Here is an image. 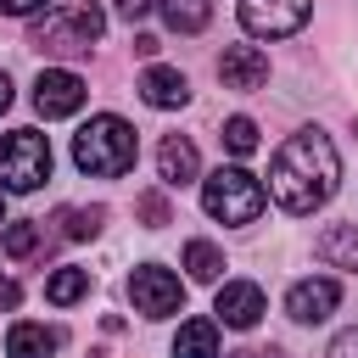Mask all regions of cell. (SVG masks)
Wrapping results in <instances>:
<instances>
[{
    "label": "cell",
    "mask_w": 358,
    "mask_h": 358,
    "mask_svg": "<svg viewBox=\"0 0 358 358\" xmlns=\"http://www.w3.org/2000/svg\"><path fill=\"white\" fill-rule=\"evenodd\" d=\"M336 185H341V157L324 129H296L268 162V196L296 218L324 207L336 196Z\"/></svg>",
    "instance_id": "obj_1"
},
{
    "label": "cell",
    "mask_w": 358,
    "mask_h": 358,
    "mask_svg": "<svg viewBox=\"0 0 358 358\" xmlns=\"http://www.w3.org/2000/svg\"><path fill=\"white\" fill-rule=\"evenodd\" d=\"M134 157H140V140H134V129H129L123 117H112V112L90 117V123L73 134V162H78V173H90V179H123V173L134 168Z\"/></svg>",
    "instance_id": "obj_2"
},
{
    "label": "cell",
    "mask_w": 358,
    "mask_h": 358,
    "mask_svg": "<svg viewBox=\"0 0 358 358\" xmlns=\"http://www.w3.org/2000/svg\"><path fill=\"white\" fill-rule=\"evenodd\" d=\"M106 28V11L101 6H56L45 11V22H34L28 45L45 50V56H84Z\"/></svg>",
    "instance_id": "obj_3"
},
{
    "label": "cell",
    "mask_w": 358,
    "mask_h": 358,
    "mask_svg": "<svg viewBox=\"0 0 358 358\" xmlns=\"http://www.w3.org/2000/svg\"><path fill=\"white\" fill-rule=\"evenodd\" d=\"M263 201H268V190H263V179L246 173V168H218V173L201 179V207H207V218H218V224H252V218L263 213Z\"/></svg>",
    "instance_id": "obj_4"
},
{
    "label": "cell",
    "mask_w": 358,
    "mask_h": 358,
    "mask_svg": "<svg viewBox=\"0 0 358 358\" xmlns=\"http://www.w3.org/2000/svg\"><path fill=\"white\" fill-rule=\"evenodd\" d=\"M50 179V140L39 129L0 134V190H39Z\"/></svg>",
    "instance_id": "obj_5"
},
{
    "label": "cell",
    "mask_w": 358,
    "mask_h": 358,
    "mask_svg": "<svg viewBox=\"0 0 358 358\" xmlns=\"http://www.w3.org/2000/svg\"><path fill=\"white\" fill-rule=\"evenodd\" d=\"M129 302H134V313H145V319H168V313H179L185 285H179L173 268H162V263H140V268L129 274Z\"/></svg>",
    "instance_id": "obj_6"
},
{
    "label": "cell",
    "mask_w": 358,
    "mask_h": 358,
    "mask_svg": "<svg viewBox=\"0 0 358 358\" xmlns=\"http://www.w3.org/2000/svg\"><path fill=\"white\" fill-rule=\"evenodd\" d=\"M313 0H241V28L257 39H285L308 22Z\"/></svg>",
    "instance_id": "obj_7"
},
{
    "label": "cell",
    "mask_w": 358,
    "mask_h": 358,
    "mask_svg": "<svg viewBox=\"0 0 358 358\" xmlns=\"http://www.w3.org/2000/svg\"><path fill=\"white\" fill-rule=\"evenodd\" d=\"M34 106H39V117H73L84 106V78L73 67H45L34 78Z\"/></svg>",
    "instance_id": "obj_8"
},
{
    "label": "cell",
    "mask_w": 358,
    "mask_h": 358,
    "mask_svg": "<svg viewBox=\"0 0 358 358\" xmlns=\"http://www.w3.org/2000/svg\"><path fill=\"white\" fill-rule=\"evenodd\" d=\"M336 302H341V285H336V280H324V274L296 280V285L285 291V313H291L296 324H324V319L336 313Z\"/></svg>",
    "instance_id": "obj_9"
},
{
    "label": "cell",
    "mask_w": 358,
    "mask_h": 358,
    "mask_svg": "<svg viewBox=\"0 0 358 358\" xmlns=\"http://www.w3.org/2000/svg\"><path fill=\"white\" fill-rule=\"evenodd\" d=\"M263 285H252V280H229V285H218V302H213V313L229 324V330H252L257 319H263Z\"/></svg>",
    "instance_id": "obj_10"
},
{
    "label": "cell",
    "mask_w": 358,
    "mask_h": 358,
    "mask_svg": "<svg viewBox=\"0 0 358 358\" xmlns=\"http://www.w3.org/2000/svg\"><path fill=\"white\" fill-rule=\"evenodd\" d=\"M218 78H224V90H263L268 84V56L257 45H229L218 56Z\"/></svg>",
    "instance_id": "obj_11"
},
{
    "label": "cell",
    "mask_w": 358,
    "mask_h": 358,
    "mask_svg": "<svg viewBox=\"0 0 358 358\" xmlns=\"http://www.w3.org/2000/svg\"><path fill=\"white\" fill-rule=\"evenodd\" d=\"M157 179H162L168 190H179V185H196V179H201L196 140H185V134H168V140L157 145Z\"/></svg>",
    "instance_id": "obj_12"
},
{
    "label": "cell",
    "mask_w": 358,
    "mask_h": 358,
    "mask_svg": "<svg viewBox=\"0 0 358 358\" xmlns=\"http://www.w3.org/2000/svg\"><path fill=\"white\" fill-rule=\"evenodd\" d=\"M134 90H140V101H145V106H157V112H173V106H185V101H190V84H185V73H179V67H145Z\"/></svg>",
    "instance_id": "obj_13"
},
{
    "label": "cell",
    "mask_w": 358,
    "mask_h": 358,
    "mask_svg": "<svg viewBox=\"0 0 358 358\" xmlns=\"http://www.w3.org/2000/svg\"><path fill=\"white\" fill-rule=\"evenodd\" d=\"M319 263H330V268H347V274H358V224H330L324 235H319Z\"/></svg>",
    "instance_id": "obj_14"
},
{
    "label": "cell",
    "mask_w": 358,
    "mask_h": 358,
    "mask_svg": "<svg viewBox=\"0 0 358 358\" xmlns=\"http://www.w3.org/2000/svg\"><path fill=\"white\" fill-rule=\"evenodd\" d=\"M56 352V330H45V324H11V336H6V358H50Z\"/></svg>",
    "instance_id": "obj_15"
},
{
    "label": "cell",
    "mask_w": 358,
    "mask_h": 358,
    "mask_svg": "<svg viewBox=\"0 0 358 358\" xmlns=\"http://www.w3.org/2000/svg\"><path fill=\"white\" fill-rule=\"evenodd\" d=\"M173 358H218V324L213 319H190L173 336Z\"/></svg>",
    "instance_id": "obj_16"
},
{
    "label": "cell",
    "mask_w": 358,
    "mask_h": 358,
    "mask_svg": "<svg viewBox=\"0 0 358 358\" xmlns=\"http://www.w3.org/2000/svg\"><path fill=\"white\" fill-rule=\"evenodd\" d=\"M162 6V17H168V28L173 34H201L207 28V17H213V6L207 0H157Z\"/></svg>",
    "instance_id": "obj_17"
},
{
    "label": "cell",
    "mask_w": 358,
    "mask_h": 358,
    "mask_svg": "<svg viewBox=\"0 0 358 358\" xmlns=\"http://www.w3.org/2000/svg\"><path fill=\"white\" fill-rule=\"evenodd\" d=\"M185 268H190V280L213 285V280L224 274V252H218L213 241H190V246H185Z\"/></svg>",
    "instance_id": "obj_18"
},
{
    "label": "cell",
    "mask_w": 358,
    "mask_h": 358,
    "mask_svg": "<svg viewBox=\"0 0 358 358\" xmlns=\"http://www.w3.org/2000/svg\"><path fill=\"white\" fill-rule=\"evenodd\" d=\"M90 291V268H56L50 280H45V296L56 302V308H67V302H78Z\"/></svg>",
    "instance_id": "obj_19"
},
{
    "label": "cell",
    "mask_w": 358,
    "mask_h": 358,
    "mask_svg": "<svg viewBox=\"0 0 358 358\" xmlns=\"http://www.w3.org/2000/svg\"><path fill=\"white\" fill-rule=\"evenodd\" d=\"M101 224H106V207H67L62 213V235L67 241H90V235H101Z\"/></svg>",
    "instance_id": "obj_20"
},
{
    "label": "cell",
    "mask_w": 358,
    "mask_h": 358,
    "mask_svg": "<svg viewBox=\"0 0 358 358\" xmlns=\"http://www.w3.org/2000/svg\"><path fill=\"white\" fill-rule=\"evenodd\" d=\"M224 145H229L235 157H252V151H257V123H252V117H229V123H224Z\"/></svg>",
    "instance_id": "obj_21"
},
{
    "label": "cell",
    "mask_w": 358,
    "mask_h": 358,
    "mask_svg": "<svg viewBox=\"0 0 358 358\" xmlns=\"http://www.w3.org/2000/svg\"><path fill=\"white\" fill-rule=\"evenodd\" d=\"M39 246V229L34 224H6V257H28Z\"/></svg>",
    "instance_id": "obj_22"
},
{
    "label": "cell",
    "mask_w": 358,
    "mask_h": 358,
    "mask_svg": "<svg viewBox=\"0 0 358 358\" xmlns=\"http://www.w3.org/2000/svg\"><path fill=\"white\" fill-rule=\"evenodd\" d=\"M140 218H145L151 229L168 224V201H162V190H145V196H140Z\"/></svg>",
    "instance_id": "obj_23"
},
{
    "label": "cell",
    "mask_w": 358,
    "mask_h": 358,
    "mask_svg": "<svg viewBox=\"0 0 358 358\" xmlns=\"http://www.w3.org/2000/svg\"><path fill=\"white\" fill-rule=\"evenodd\" d=\"M324 358H358V324H352V330H341V336L324 347Z\"/></svg>",
    "instance_id": "obj_24"
},
{
    "label": "cell",
    "mask_w": 358,
    "mask_h": 358,
    "mask_svg": "<svg viewBox=\"0 0 358 358\" xmlns=\"http://www.w3.org/2000/svg\"><path fill=\"white\" fill-rule=\"evenodd\" d=\"M151 6H157V0H117V17H123V22H140Z\"/></svg>",
    "instance_id": "obj_25"
},
{
    "label": "cell",
    "mask_w": 358,
    "mask_h": 358,
    "mask_svg": "<svg viewBox=\"0 0 358 358\" xmlns=\"http://www.w3.org/2000/svg\"><path fill=\"white\" fill-rule=\"evenodd\" d=\"M39 6H45V0H0V11H6V17H34Z\"/></svg>",
    "instance_id": "obj_26"
},
{
    "label": "cell",
    "mask_w": 358,
    "mask_h": 358,
    "mask_svg": "<svg viewBox=\"0 0 358 358\" xmlns=\"http://www.w3.org/2000/svg\"><path fill=\"white\" fill-rule=\"evenodd\" d=\"M17 302H22V291H17L11 280H0V308H17Z\"/></svg>",
    "instance_id": "obj_27"
},
{
    "label": "cell",
    "mask_w": 358,
    "mask_h": 358,
    "mask_svg": "<svg viewBox=\"0 0 358 358\" xmlns=\"http://www.w3.org/2000/svg\"><path fill=\"white\" fill-rule=\"evenodd\" d=\"M6 106H11V78L0 73V112H6Z\"/></svg>",
    "instance_id": "obj_28"
},
{
    "label": "cell",
    "mask_w": 358,
    "mask_h": 358,
    "mask_svg": "<svg viewBox=\"0 0 358 358\" xmlns=\"http://www.w3.org/2000/svg\"><path fill=\"white\" fill-rule=\"evenodd\" d=\"M0 224H6V201H0Z\"/></svg>",
    "instance_id": "obj_29"
}]
</instances>
